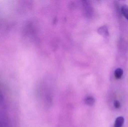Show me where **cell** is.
I'll use <instances>...</instances> for the list:
<instances>
[{"label":"cell","mask_w":128,"mask_h":127,"mask_svg":"<svg viewBox=\"0 0 128 127\" xmlns=\"http://www.w3.org/2000/svg\"><path fill=\"white\" fill-rule=\"evenodd\" d=\"M0 127H10V118L6 101L0 91Z\"/></svg>","instance_id":"cell-1"},{"label":"cell","mask_w":128,"mask_h":127,"mask_svg":"<svg viewBox=\"0 0 128 127\" xmlns=\"http://www.w3.org/2000/svg\"><path fill=\"white\" fill-rule=\"evenodd\" d=\"M98 33L103 36H107L109 35L108 28L106 25H104L99 28L98 29Z\"/></svg>","instance_id":"cell-2"},{"label":"cell","mask_w":128,"mask_h":127,"mask_svg":"<svg viewBox=\"0 0 128 127\" xmlns=\"http://www.w3.org/2000/svg\"><path fill=\"white\" fill-rule=\"evenodd\" d=\"M124 122V119L123 117L120 116L116 119L115 121L114 127H122Z\"/></svg>","instance_id":"cell-3"},{"label":"cell","mask_w":128,"mask_h":127,"mask_svg":"<svg viewBox=\"0 0 128 127\" xmlns=\"http://www.w3.org/2000/svg\"><path fill=\"white\" fill-rule=\"evenodd\" d=\"M95 100L94 98L92 96H88L86 97L84 99V102L86 105L92 106L94 104Z\"/></svg>","instance_id":"cell-4"},{"label":"cell","mask_w":128,"mask_h":127,"mask_svg":"<svg viewBox=\"0 0 128 127\" xmlns=\"http://www.w3.org/2000/svg\"><path fill=\"white\" fill-rule=\"evenodd\" d=\"M123 74V70L120 68H118L116 69L114 72L115 77L117 79H120L122 77Z\"/></svg>","instance_id":"cell-5"},{"label":"cell","mask_w":128,"mask_h":127,"mask_svg":"<svg viewBox=\"0 0 128 127\" xmlns=\"http://www.w3.org/2000/svg\"><path fill=\"white\" fill-rule=\"evenodd\" d=\"M121 11L124 16L128 20V6L126 5L122 6Z\"/></svg>","instance_id":"cell-6"},{"label":"cell","mask_w":128,"mask_h":127,"mask_svg":"<svg viewBox=\"0 0 128 127\" xmlns=\"http://www.w3.org/2000/svg\"><path fill=\"white\" fill-rule=\"evenodd\" d=\"M120 105H121V104H120V103L119 101L117 100L115 101H114V106L116 108L118 109V108H120Z\"/></svg>","instance_id":"cell-7"}]
</instances>
